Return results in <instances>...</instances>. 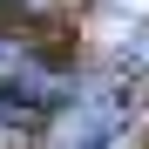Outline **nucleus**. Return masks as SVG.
I'll list each match as a JSON object with an SVG mask.
<instances>
[{
  "instance_id": "obj_1",
  "label": "nucleus",
  "mask_w": 149,
  "mask_h": 149,
  "mask_svg": "<svg viewBox=\"0 0 149 149\" xmlns=\"http://www.w3.org/2000/svg\"><path fill=\"white\" fill-rule=\"evenodd\" d=\"M61 81L47 74L20 41H0V102H20V109H41V102H54Z\"/></svg>"
},
{
  "instance_id": "obj_2",
  "label": "nucleus",
  "mask_w": 149,
  "mask_h": 149,
  "mask_svg": "<svg viewBox=\"0 0 149 149\" xmlns=\"http://www.w3.org/2000/svg\"><path fill=\"white\" fill-rule=\"evenodd\" d=\"M27 7H54V0H27Z\"/></svg>"
}]
</instances>
